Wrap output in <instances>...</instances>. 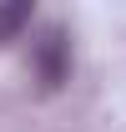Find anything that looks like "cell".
<instances>
[{
	"instance_id": "2",
	"label": "cell",
	"mask_w": 126,
	"mask_h": 132,
	"mask_svg": "<svg viewBox=\"0 0 126 132\" xmlns=\"http://www.w3.org/2000/svg\"><path fill=\"white\" fill-rule=\"evenodd\" d=\"M30 26V5H0V41H15Z\"/></svg>"
},
{
	"instance_id": "1",
	"label": "cell",
	"mask_w": 126,
	"mask_h": 132,
	"mask_svg": "<svg viewBox=\"0 0 126 132\" xmlns=\"http://www.w3.org/2000/svg\"><path fill=\"white\" fill-rule=\"evenodd\" d=\"M30 56H35V76H40V86H46V92H56V86L71 76V41H66L61 26H46V31H40V41L30 46Z\"/></svg>"
}]
</instances>
